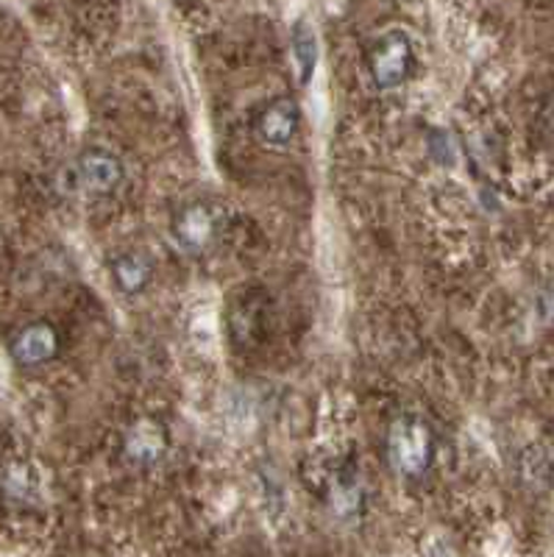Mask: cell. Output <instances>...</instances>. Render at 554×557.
<instances>
[{
    "instance_id": "cell-6",
    "label": "cell",
    "mask_w": 554,
    "mask_h": 557,
    "mask_svg": "<svg viewBox=\"0 0 554 557\" xmlns=\"http://www.w3.org/2000/svg\"><path fill=\"white\" fill-rule=\"evenodd\" d=\"M59 355V332L51 323H28L12 341V360L23 368H37Z\"/></svg>"
},
{
    "instance_id": "cell-12",
    "label": "cell",
    "mask_w": 554,
    "mask_h": 557,
    "mask_svg": "<svg viewBox=\"0 0 554 557\" xmlns=\"http://www.w3.org/2000/svg\"><path fill=\"white\" fill-rule=\"evenodd\" d=\"M329 505H332V510L337 516H343V519H348V516L357 513L359 507V485L354 476H337V480L332 482V487H329Z\"/></svg>"
},
{
    "instance_id": "cell-3",
    "label": "cell",
    "mask_w": 554,
    "mask_h": 557,
    "mask_svg": "<svg viewBox=\"0 0 554 557\" xmlns=\"http://www.w3.org/2000/svg\"><path fill=\"white\" fill-rule=\"evenodd\" d=\"M416 42L402 28L379 34L368 51V76L377 89H398L416 76Z\"/></svg>"
},
{
    "instance_id": "cell-1",
    "label": "cell",
    "mask_w": 554,
    "mask_h": 557,
    "mask_svg": "<svg viewBox=\"0 0 554 557\" xmlns=\"http://www.w3.org/2000/svg\"><path fill=\"white\" fill-rule=\"evenodd\" d=\"M123 182V162L112 151L93 148L59 171V190L70 198L112 196Z\"/></svg>"
},
{
    "instance_id": "cell-4",
    "label": "cell",
    "mask_w": 554,
    "mask_h": 557,
    "mask_svg": "<svg viewBox=\"0 0 554 557\" xmlns=\"http://www.w3.org/2000/svg\"><path fill=\"white\" fill-rule=\"evenodd\" d=\"M223 228V212L212 201H189L173 215L171 232L178 248L187 253H204L218 243Z\"/></svg>"
},
{
    "instance_id": "cell-10",
    "label": "cell",
    "mask_w": 554,
    "mask_h": 557,
    "mask_svg": "<svg viewBox=\"0 0 554 557\" xmlns=\"http://www.w3.org/2000/svg\"><path fill=\"white\" fill-rule=\"evenodd\" d=\"M0 487L7 494L9 502H32L37 494V476H34L32 466L28 462H9L0 476Z\"/></svg>"
},
{
    "instance_id": "cell-5",
    "label": "cell",
    "mask_w": 554,
    "mask_h": 557,
    "mask_svg": "<svg viewBox=\"0 0 554 557\" xmlns=\"http://www.w3.org/2000/svg\"><path fill=\"white\" fill-rule=\"evenodd\" d=\"M301 126V109L293 98H276L259 112L257 134L268 148H287Z\"/></svg>"
},
{
    "instance_id": "cell-2",
    "label": "cell",
    "mask_w": 554,
    "mask_h": 557,
    "mask_svg": "<svg viewBox=\"0 0 554 557\" xmlns=\"http://www.w3.org/2000/svg\"><path fill=\"white\" fill-rule=\"evenodd\" d=\"M387 460L407 480H418L435 460V435L432 426L416 412H404L387 432Z\"/></svg>"
},
{
    "instance_id": "cell-7",
    "label": "cell",
    "mask_w": 554,
    "mask_h": 557,
    "mask_svg": "<svg viewBox=\"0 0 554 557\" xmlns=\"http://www.w3.org/2000/svg\"><path fill=\"white\" fill-rule=\"evenodd\" d=\"M168 449V432L153 418H137L123 437V455L134 466H153Z\"/></svg>"
},
{
    "instance_id": "cell-11",
    "label": "cell",
    "mask_w": 554,
    "mask_h": 557,
    "mask_svg": "<svg viewBox=\"0 0 554 557\" xmlns=\"http://www.w3.org/2000/svg\"><path fill=\"white\" fill-rule=\"evenodd\" d=\"M521 476L532 491H546L552 482V462H549L546 451L532 446L521 455Z\"/></svg>"
},
{
    "instance_id": "cell-9",
    "label": "cell",
    "mask_w": 554,
    "mask_h": 557,
    "mask_svg": "<svg viewBox=\"0 0 554 557\" xmlns=\"http://www.w3.org/2000/svg\"><path fill=\"white\" fill-rule=\"evenodd\" d=\"M291 48H293V62H296L298 70V82L309 84L312 76H316L318 59H321V48H318V37L312 32L309 23L298 20L296 26H293L291 34Z\"/></svg>"
},
{
    "instance_id": "cell-8",
    "label": "cell",
    "mask_w": 554,
    "mask_h": 557,
    "mask_svg": "<svg viewBox=\"0 0 554 557\" xmlns=\"http://www.w3.org/2000/svg\"><path fill=\"white\" fill-rule=\"evenodd\" d=\"M153 276V265L146 253L139 251H123L112 260V278L114 285L128 296H137L148 287Z\"/></svg>"
}]
</instances>
